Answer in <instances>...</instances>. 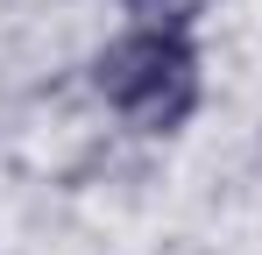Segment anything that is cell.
<instances>
[{"label":"cell","mask_w":262,"mask_h":255,"mask_svg":"<svg viewBox=\"0 0 262 255\" xmlns=\"http://www.w3.org/2000/svg\"><path fill=\"white\" fill-rule=\"evenodd\" d=\"M121 7L135 14V29H184V36L206 14V0H121Z\"/></svg>","instance_id":"cell-2"},{"label":"cell","mask_w":262,"mask_h":255,"mask_svg":"<svg viewBox=\"0 0 262 255\" xmlns=\"http://www.w3.org/2000/svg\"><path fill=\"white\" fill-rule=\"evenodd\" d=\"M92 92L142 135H177L206 99V64L184 29H128L92 57Z\"/></svg>","instance_id":"cell-1"}]
</instances>
